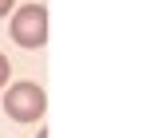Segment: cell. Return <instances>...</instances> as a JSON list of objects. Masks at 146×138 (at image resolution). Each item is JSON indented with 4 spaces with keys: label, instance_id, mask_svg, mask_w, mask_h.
I'll list each match as a JSON object with an SVG mask.
<instances>
[{
    "label": "cell",
    "instance_id": "cell-3",
    "mask_svg": "<svg viewBox=\"0 0 146 138\" xmlns=\"http://www.w3.org/2000/svg\"><path fill=\"white\" fill-rule=\"evenodd\" d=\"M8 71H12V67H8V59H4V55H0V87H4V83H8Z\"/></svg>",
    "mask_w": 146,
    "mask_h": 138
},
{
    "label": "cell",
    "instance_id": "cell-4",
    "mask_svg": "<svg viewBox=\"0 0 146 138\" xmlns=\"http://www.w3.org/2000/svg\"><path fill=\"white\" fill-rule=\"evenodd\" d=\"M4 12H12V0H0V16H4Z\"/></svg>",
    "mask_w": 146,
    "mask_h": 138
},
{
    "label": "cell",
    "instance_id": "cell-1",
    "mask_svg": "<svg viewBox=\"0 0 146 138\" xmlns=\"http://www.w3.org/2000/svg\"><path fill=\"white\" fill-rule=\"evenodd\" d=\"M4 111H8V118H16V122H36V118L48 111V95H44V87H36V83H16V87H8V95H4Z\"/></svg>",
    "mask_w": 146,
    "mask_h": 138
},
{
    "label": "cell",
    "instance_id": "cell-2",
    "mask_svg": "<svg viewBox=\"0 0 146 138\" xmlns=\"http://www.w3.org/2000/svg\"><path fill=\"white\" fill-rule=\"evenodd\" d=\"M12 40L20 47H44L48 44V8L44 4H24L12 16Z\"/></svg>",
    "mask_w": 146,
    "mask_h": 138
}]
</instances>
